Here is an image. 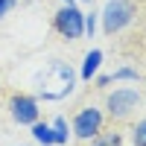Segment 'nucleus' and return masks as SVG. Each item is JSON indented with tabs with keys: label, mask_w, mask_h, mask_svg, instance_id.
<instances>
[{
	"label": "nucleus",
	"mask_w": 146,
	"mask_h": 146,
	"mask_svg": "<svg viewBox=\"0 0 146 146\" xmlns=\"http://www.w3.org/2000/svg\"><path fill=\"white\" fill-rule=\"evenodd\" d=\"M50 126H53V146H67V137H70L67 120H64V117H56Z\"/></svg>",
	"instance_id": "obj_8"
},
{
	"label": "nucleus",
	"mask_w": 146,
	"mask_h": 146,
	"mask_svg": "<svg viewBox=\"0 0 146 146\" xmlns=\"http://www.w3.org/2000/svg\"><path fill=\"white\" fill-rule=\"evenodd\" d=\"M82 3H91V0H82Z\"/></svg>",
	"instance_id": "obj_17"
},
{
	"label": "nucleus",
	"mask_w": 146,
	"mask_h": 146,
	"mask_svg": "<svg viewBox=\"0 0 146 146\" xmlns=\"http://www.w3.org/2000/svg\"><path fill=\"white\" fill-rule=\"evenodd\" d=\"M53 29L67 41H79L85 35V12L76 3H62V9L53 15Z\"/></svg>",
	"instance_id": "obj_3"
},
{
	"label": "nucleus",
	"mask_w": 146,
	"mask_h": 146,
	"mask_svg": "<svg viewBox=\"0 0 146 146\" xmlns=\"http://www.w3.org/2000/svg\"><path fill=\"white\" fill-rule=\"evenodd\" d=\"M137 15V6L135 0H108L100 12V23H102V32L105 35H117L123 32Z\"/></svg>",
	"instance_id": "obj_2"
},
{
	"label": "nucleus",
	"mask_w": 146,
	"mask_h": 146,
	"mask_svg": "<svg viewBox=\"0 0 146 146\" xmlns=\"http://www.w3.org/2000/svg\"><path fill=\"white\" fill-rule=\"evenodd\" d=\"M15 6H18V0H0V18H6Z\"/></svg>",
	"instance_id": "obj_15"
},
{
	"label": "nucleus",
	"mask_w": 146,
	"mask_h": 146,
	"mask_svg": "<svg viewBox=\"0 0 146 146\" xmlns=\"http://www.w3.org/2000/svg\"><path fill=\"white\" fill-rule=\"evenodd\" d=\"M96 21H100V15H96V12L85 15V35H88V38H94V32H96Z\"/></svg>",
	"instance_id": "obj_13"
},
{
	"label": "nucleus",
	"mask_w": 146,
	"mask_h": 146,
	"mask_svg": "<svg viewBox=\"0 0 146 146\" xmlns=\"http://www.w3.org/2000/svg\"><path fill=\"white\" fill-rule=\"evenodd\" d=\"M94 82H96V88H108L111 85V73H96Z\"/></svg>",
	"instance_id": "obj_14"
},
{
	"label": "nucleus",
	"mask_w": 146,
	"mask_h": 146,
	"mask_svg": "<svg viewBox=\"0 0 146 146\" xmlns=\"http://www.w3.org/2000/svg\"><path fill=\"white\" fill-rule=\"evenodd\" d=\"M137 105H140L137 88H117V91L108 94V100H105V114L111 120H126Z\"/></svg>",
	"instance_id": "obj_4"
},
{
	"label": "nucleus",
	"mask_w": 146,
	"mask_h": 146,
	"mask_svg": "<svg viewBox=\"0 0 146 146\" xmlns=\"http://www.w3.org/2000/svg\"><path fill=\"white\" fill-rule=\"evenodd\" d=\"M9 114L18 126H32L35 120L41 117V108H38V96H29V94H12L9 96Z\"/></svg>",
	"instance_id": "obj_6"
},
{
	"label": "nucleus",
	"mask_w": 146,
	"mask_h": 146,
	"mask_svg": "<svg viewBox=\"0 0 146 146\" xmlns=\"http://www.w3.org/2000/svg\"><path fill=\"white\" fill-rule=\"evenodd\" d=\"M100 64H102V50H100V47H94V50H88V56H85V62H82L79 79H82V82H91L96 73H100Z\"/></svg>",
	"instance_id": "obj_7"
},
{
	"label": "nucleus",
	"mask_w": 146,
	"mask_h": 146,
	"mask_svg": "<svg viewBox=\"0 0 146 146\" xmlns=\"http://www.w3.org/2000/svg\"><path fill=\"white\" fill-rule=\"evenodd\" d=\"M73 85H76V73L70 64L64 62H53L50 70L44 73V85L38 91V102L41 100H64L73 94Z\"/></svg>",
	"instance_id": "obj_1"
},
{
	"label": "nucleus",
	"mask_w": 146,
	"mask_h": 146,
	"mask_svg": "<svg viewBox=\"0 0 146 146\" xmlns=\"http://www.w3.org/2000/svg\"><path fill=\"white\" fill-rule=\"evenodd\" d=\"M29 129H32V137L38 140V143H44V146H53V126H50V123H41V120H35V123H32Z\"/></svg>",
	"instance_id": "obj_9"
},
{
	"label": "nucleus",
	"mask_w": 146,
	"mask_h": 146,
	"mask_svg": "<svg viewBox=\"0 0 146 146\" xmlns=\"http://www.w3.org/2000/svg\"><path fill=\"white\" fill-rule=\"evenodd\" d=\"M137 76H140V73L135 67H117L111 73V82H137Z\"/></svg>",
	"instance_id": "obj_11"
},
{
	"label": "nucleus",
	"mask_w": 146,
	"mask_h": 146,
	"mask_svg": "<svg viewBox=\"0 0 146 146\" xmlns=\"http://www.w3.org/2000/svg\"><path fill=\"white\" fill-rule=\"evenodd\" d=\"M102 123H105V114L100 108L88 105V108H82V111L73 117L70 131H73V137H79V140H91V137H96L102 131Z\"/></svg>",
	"instance_id": "obj_5"
},
{
	"label": "nucleus",
	"mask_w": 146,
	"mask_h": 146,
	"mask_svg": "<svg viewBox=\"0 0 146 146\" xmlns=\"http://www.w3.org/2000/svg\"><path fill=\"white\" fill-rule=\"evenodd\" d=\"M91 146H123V135L120 131H100L96 137H91Z\"/></svg>",
	"instance_id": "obj_10"
},
{
	"label": "nucleus",
	"mask_w": 146,
	"mask_h": 146,
	"mask_svg": "<svg viewBox=\"0 0 146 146\" xmlns=\"http://www.w3.org/2000/svg\"><path fill=\"white\" fill-rule=\"evenodd\" d=\"M62 3H76V0H62Z\"/></svg>",
	"instance_id": "obj_16"
},
{
	"label": "nucleus",
	"mask_w": 146,
	"mask_h": 146,
	"mask_svg": "<svg viewBox=\"0 0 146 146\" xmlns=\"http://www.w3.org/2000/svg\"><path fill=\"white\" fill-rule=\"evenodd\" d=\"M131 143L135 146H146V117L131 126Z\"/></svg>",
	"instance_id": "obj_12"
}]
</instances>
